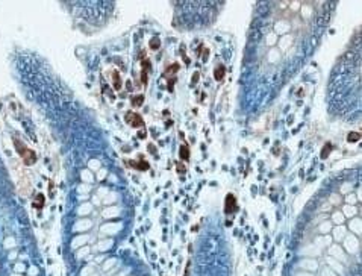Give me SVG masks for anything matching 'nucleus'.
<instances>
[{"label": "nucleus", "mask_w": 362, "mask_h": 276, "mask_svg": "<svg viewBox=\"0 0 362 276\" xmlns=\"http://www.w3.org/2000/svg\"><path fill=\"white\" fill-rule=\"evenodd\" d=\"M112 79H114V88L115 90H121V79H120V73L118 71L112 73Z\"/></svg>", "instance_id": "7"}, {"label": "nucleus", "mask_w": 362, "mask_h": 276, "mask_svg": "<svg viewBox=\"0 0 362 276\" xmlns=\"http://www.w3.org/2000/svg\"><path fill=\"white\" fill-rule=\"evenodd\" d=\"M330 150H332V144H330V143H327V144L324 146V149L321 150V158H323V159H326V158H327V153H330Z\"/></svg>", "instance_id": "11"}, {"label": "nucleus", "mask_w": 362, "mask_h": 276, "mask_svg": "<svg viewBox=\"0 0 362 276\" xmlns=\"http://www.w3.org/2000/svg\"><path fill=\"white\" fill-rule=\"evenodd\" d=\"M126 120H127V123L130 124V126H133V127L144 126V120L141 118L139 114H135V112H127L126 114Z\"/></svg>", "instance_id": "2"}, {"label": "nucleus", "mask_w": 362, "mask_h": 276, "mask_svg": "<svg viewBox=\"0 0 362 276\" xmlns=\"http://www.w3.org/2000/svg\"><path fill=\"white\" fill-rule=\"evenodd\" d=\"M132 166L135 167V168H138V170H149V162H146V161H139V162H132Z\"/></svg>", "instance_id": "8"}, {"label": "nucleus", "mask_w": 362, "mask_h": 276, "mask_svg": "<svg viewBox=\"0 0 362 276\" xmlns=\"http://www.w3.org/2000/svg\"><path fill=\"white\" fill-rule=\"evenodd\" d=\"M142 102H144V96H142V94H138V96L132 97V105H133V106L142 105Z\"/></svg>", "instance_id": "10"}, {"label": "nucleus", "mask_w": 362, "mask_h": 276, "mask_svg": "<svg viewBox=\"0 0 362 276\" xmlns=\"http://www.w3.org/2000/svg\"><path fill=\"white\" fill-rule=\"evenodd\" d=\"M361 140V134L359 132H350L347 135V141L348 143H355V141H359Z\"/></svg>", "instance_id": "9"}, {"label": "nucleus", "mask_w": 362, "mask_h": 276, "mask_svg": "<svg viewBox=\"0 0 362 276\" xmlns=\"http://www.w3.org/2000/svg\"><path fill=\"white\" fill-rule=\"evenodd\" d=\"M141 65H142V70L147 71V73L152 70V65H150V61H149V59H142V61H141Z\"/></svg>", "instance_id": "13"}, {"label": "nucleus", "mask_w": 362, "mask_h": 276, "mask_svg": "<svg viewBox=\"0 0 362 276\" xmlns=\"http://www.w3.org/2000/svg\"><path fill=\"white\" fill-rule=\"evenodd\" d=\"M176 167H177V171H179V173H185V170H186V167L183 166L182 162H176Z\"/></svg>", "instance_id": "14"}, {"label": "nucleus", "mask_w": 362, "mask_h": 276, "mask_svg": "<svg viewBox=\"0 0 362 276\" xmlns=\"http://www.w3.org/2000/svg\"><path fill=\"white\" fill-rule=\"evenodd\" d=\"M198 76H200V74H198V71H195L194 76H193V83H195L197 81H198Z\"/></svg>", "instance_id": "15"}, {"label": "nucleus", "mask_w": 362, "mask_h": 276, "mask_svg": "<svg viewBox=\"0 0 362 276\" xmlns=\"http://www.w3.org/2000/svg\"><path fill=\"white\" fill-rule=\"evenodd\" d=\"M179 156H181V159H183V161H188V159H190V147H188V144H186V143H183V144L181 146Z\"/></svg>", "instance_id": "4"}, {"label": "nucleus", "mask_w": 362, "mask_h": 276, "mask_svg": "<svg viewBox=\"0 0 362 276\" xmlns=\"http://www.w3.org/2000/svg\"><path fill=\"white\" fill-rule=\"evenodd\" d=\"M238 209V203H237V197L233 194H227L226 196V200H224V212L226 214H233Z\"/></svg>", "instance_id": "1"}, {"label": "nucleus", "mask_w": 362, "mask_h": 276, "mask_svg": "<svg viewBox=\"0 0 362 276\" xmlns=\"http://www.w3.org/2000/svg\"><path fill=\"white\" fill-rule=\"evenodd\" d=\"M159 46H161V41H159V38H158V37H153V38L150 40V47H152L153 50H156Z\"/></svg>", "instance_id": "12"}, {"label": "nucleus", "mask_w": 362, "mask_h": 276, "mask_svg": "<svg viewBox=\"0 0 362 276\" xmlns=\"http://www.w3.org/2000/svg\"><path fill=\"white\" fill-rule=\"evenodd\" d=\"M23 156H24V162H26V164H29V166H30V164H33V162L37 161L35 152H32V150H29V149L26 150V153H24Z\"/></svg>", "instance_id": "5"}, {"label": "nucleus", "mask_w": 362, "mask_h": 276, "mask_svg": "<svg viewBox=\"0 0 362 276\" xmlns=\"http://www.w3.org/2000/svg\"><path fill=\"white\" fill-rule=\"evenodd\" d=\"M149 150H150V152H152V153H155V152H156V149H155V147H153V146H152V144L149 146Z\"/></svg>", "instance_id": "16"}, {"label": "nucleus", "mask_w": 362, "mask_h": 276, "mask_svg": "<svg viewBox=\"0 0 362 276\" xmlns=\"http://www.w3.org/2000/svg\"><path fill=\"white\" fill-rule=\"evenodd\" d=\"M14 144H15V149H17V152L20 153V155H24L26 153V150H28V147L18 140V138H15L14 140Z\"/></svg>", "instance_id": "6"}, {"label": "nucleus", "mask_w": 362, "mask_h": 276, "mask_svg": "<svg viewBox=\"0 0 362 276\" xmlns=\"http://www.w3.org/2000/svg\"><path fill=\"white\" fill-rule=\"evenodd\" d=\"M224 74H226V67H224L223 64H218L217 67H215V70H214V78H215V81H223L224 79Z\"/></svg>", "instance_id": "3"}]
</instances>
